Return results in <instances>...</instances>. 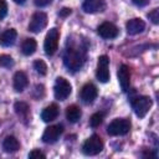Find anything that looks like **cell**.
Masks as SVG:
<instances>
[{"label": "cell", "mask_w": 159, "mask_h": 159, "mask_svg": "<svg viewBox=\"0 0 159 159\" xmlns=\"http://www.w3.org/2000/svg\"><path fill=\"white\" fill-rule=\"evenodd\" d=\"M83 62H84V57L82 55V52L78 50V48H75V47H70L65 51V55H63V63L65 66L72 71V72H76L78 71L82 66H83Z\"/></svg>", "instance_id": "cell-1"}, {"label": "cell", "mask_w": 159, "mask_h": 159, "mask_svg": "<svg viewBox=\"0 0 159 159\" xmlns=\"http://www.w3.org/2000/svg\"><path fill=\"white\" fill-rule=\"evenodd\" d=\"M129 129H130V122L129 119L125 118L113 119L107 127V132L109 135H124L129 132Z\"/></svg>", "instance_id": "cell-2"}, {"label": "cell", "mask_w": 159, "mask_h": 159, "mask_svg": "<svg viewBox=\"0 0 159 159\" xmlns=\"http://www.w3.org/2000/svg\"><path fill=\"white\" fill-rule=\"evenodd\" d=\"M102 150H103V142L97 134L91 135L82 145V152L86 155H96Z\"/></svg>", "instance_id": "cell-3"}, {"label": "cell", "mask_w": 159, "mask_h": 159, "mask_svg": "<svg viewBox=\"0 0 159 159\" xmlns=\"http://www.w3.org/2000/svg\"><path fill=\"white\" fill-rule=\"evenodd\" d=\"M150 106H152V99L147 96H139L132 99V108L134 109V113L139 118H143L148 113Z\"/></svg>", "instance_id": "cell-4"}, {"label": "cell", "mask_w": 159, "mask_h": 159, "mask_svg": "<svg viewBox=\"0 0 159 159\" xmlns=\"http://www.w3.org/2000/svg\"><path fill=\"white\" fill-rule=\"evenodd\" d=\"M58 39H60V34L57 29H50L46 37H45V42H43V48L46 55L51 56L56 52L57 46H58Z\"/></svg>", "instance_id": "cell-5"}, {"label": "cell", "mask_w": 159, "mask_h": 159, "mask_svg": "<svg viewBox=\"0 0 159 159\" xmlns=\"http://www.w3.org/2000/svg\"><path fill=\"white\" fill-rule=\"evenodd\" d=\"M71 89H72L71 88V84H70V82L66 78H63V77L56 78L55 87H53V93H55L56 99L65 101L71 94Z\"/></svg>", "instance_id": "cell-6"}, {"label": "cell", "mask_w": 159, "mask_h": 159, "mask_svg": "<svg viewBox=\"0 0 159 159\" xmlns=\"http://www.w3.org/2000/svg\"><path fill=\"white\" fill-rule=\"evenodd\" d=\"M109 58L106 55H102L98 57V63H97V72L96 76L99 82L106 83L109 80Z\"/></svg>", "instance_id": "cell-7"}, {"label": "cell", "mask_w": 159, "mask_h": 159, "mask_svg": "<svg viewBox=\"0 0 159 159\" xmlns=\"http://www.w3.org/2000/svg\"><path fill=\"white\" fill-rule=\"evenodd\" d=\"M47 25V15L42 11H37L32 15L30 24H29V31L31 32H40L41 30H43Z\"/></svg>", "instance_id": "cell-8"}, {"label": "cell", "mask_w": 159, "mask_h": 159, "mask_svg": "<svg viewBox=\"0 0 159 159\" xmlns=\"http://www.w3.org/2000/svg\"><path fill=\"white\" fill-rule=\"evenodd\" d=\"M62 132H63V127L61 124L50 125L45 129V132L42 134V142L46 143V144H52L60 138Z\"/></svg>", "instance_id": "cell-9"}, {"label": "cell", "mask_w": 159, "mask_h": 159, "mask_svg": "<svg viewBox=\"0 0 159 159\" xmlns=\"http://www.w3.org/2000/svg\"><path fill=\"white\" fill-rule=\"evenodd\" d=\"M98 34L103 39H114L118 36V27L112 22H103L97 29Z\"/></svg>", "instance_id": "cell-10"}, {"label": "cell", "mask_w": 159, "mask_h": 159, "mask_svg": "<svg viewBox=\"0 0 159 159\" xmlns=\"http://www.w3.org/2000/svg\"><path fill=\"white\" fill-rule=\"evenodd\" d=\"M118 82L123 92H128L130 87V73L127 65H122L118 68Z\"/></svg>", "instance_id": "cell-11"}, {"label": "cell", "mask_w": 159, "mask_h": 159, "mask_svg": "<svg viewBox=\"0 0 159 159\" xmlns=\"http://www.w3.org/2000/svg\"><path fill=\"white\" fill-rule=\"evenodd\" d=\"M97 88H96V86L94 84H92V83H86L83 87H82V89H81V93H80V97H81V99H82V102L83 103H92L96 98H97Z\"/></svg>", "instance_id": "cell-12"}, {"label": "cell", "mask_w": 159, "mask_h": 159, "mask_svg": "<svg viewBox=\"0 0 159 159\" xmlns=\"http://www.w3.org/2000/svg\"><path fill=\"white\" fill-rule=\"evenodd\" d=\"M82 7L88 14L101 12L106 9V2L104 0H84Z\"/></svg>", "instance_id": "cell-13"}, {"label": "cell", "mask_w": 159, "mask_h": 159, "mask_svg": "<svg viewBox=\"0 0 159 159\" xmlns=\"http://www.w3.org/2000/svg\"><path fill=\"white\" fill-rule=\"evenodd\" d=\"M125 29L129 35H137V34L143 32V30L145 29V22L142 19L134 17V19H130L125 24Z\"/></svg>", "instance_id": "cell-14"}, {"label": "cell", "mask_w": 159, "mask_h": 159, "mask_svg": "<svg viewBox=\"0 0 159 159\" xmlns=\"http://www.w3.org/2000/svg\"><path fill=\"white\" fill-rule=\"evenodd\" d=\"M16 30L15 29H7L5 30L1 35H0V45L4 46V47H7V46H11L15 43V40H16Z\"/></svg>", "instance_id": "cell-15"}, {"label": "cell", "mask_w": 159, "mask_h": 159, "mask_svg": "<svg viewBox=\"0 0 159 159\" xmlns=\"http://www.w3.org/2000/svg\"><path fill=\"white\" fill-rule=\"evenodd\" d=\"M27 76L22 71H17L14 76V89L16 92H22L27 86Z\"/></svg>", "instance_id": "cell-16"}, {"label": "cell", "mask_w": 159, "mask_h": 159, "mask_svg": "<svg viewBox=\"0 0 159 159\" xmlns=\"http://www.w3.org/2000/svg\"><path fill=\"white\" fill-rule=\"evenodd\" d=\"M57 116H58V107L55 103L47 106L41 113V118L43 122H52L57 118Z\"/></svg>", "instance_id": "cell-17"}, {"label": "cell", "mask_w": 159, "mask_h": 159, "mask_svg": "<svg viewBox=\"0 0 159 159\" xmlns=\"http://www.w3.org/2000/svg\"><path fill=\"white\" fill-rule=\"evenodd\" d=\"M2 148H4V150H5L6 153H15V152L19 150L20 143H19V140H17L15 137L9 135V137H6V138L4 139V142H2Z\"/></svg>", "instance_id": "cell-18"}, {"label": "cell", "mask_w": 159, "mask_h": 159, "mask_svg": "<svg viewBox=\"0 0 159 159\" xmlns=\"http://www.w3.org/2000/svg\"><path fill=\"white\" fill-rule=\"evenodd\" d=\"M81 116H82V112H81L80 107H77V106H75V104L67 107V109H66V118H67L68 122L76 123V122L80 120Z\"/></svg>", "instance_id": "cell-19"}, {"label": "cell", "mask_w": 159, "mask_h": 159, "mask_svg": "<svg viewBox=\"0 0 159 159\" xmlns=\"http://www.w3.org/2000/svg\"><path fill=\"white\" fill-rule=\"evenodd\" d=\"M36 47H37V43L34 39H26V40H24V42L21 45V51L24 55L30 56L36 51Z\"/></svg>", "instance_id": "cell-20"}, {"label": "cell", "mask_w": 159, "mask_h": 159, "mask_svg": "<svg viewBox=\"0 0 159 159\" xmlns=\"http://www.w3.org/2000/svg\"><path fill=\"white\" fill-rule=\"evenodd\" d=\"M29 106L25 103V102H16L15 103V112L20 116V117H22V118H27V116H29Z\"/></svg>", "instance_id": "cell-21"}, {"label": "cell", "mask_w": 159, "mask_h": 159, "mask_svg": "<svg viewBox=\"0 0 159 159\" xmlns=\"http://www.w3.org/2000/svg\"><path fill=\"white\" fill-rule=\"evenodd\" d=\"M34 68H35L36 72H37L39 75H41V76H45L46 72H47V66H46V63H45L42 60H36V61L34 62Z\"/></svg>", "instance_id": "cell-22"}, {"label": "cell", "mask_w": 159, "mask_h": 159, "mask_svg": "<svg viewBox=\"0 0 159 159\" xmlns=\"http://www.w3.org/2000/svg\"><path fill=\"white\" fill-rule=\"evenodd\" d=\"M103 117H104V113H103V112H97V113H94V114L91 117V119H89L91 127H98V125L103 122Z\"/></svg>", "instance_id": "cell-23"}, {"label": "cell", "mask_w": 159, "mask_h": 159, "mask_svg": "<svg viewBox=\"0 0 159 159\" xmlns=\"http://www.w3.org/2000/svg\"><path fill=\"white\" fill-rule=\"evenodd\" d=\"M0 66L5 68H10L14 66V60L9 55H1L0 56Z\"/></svg>", "instance_id": "cell-24"}, {"label": "cell", "mask_w": 159, "mask_h": 159, "mask_svg": "<svg viewBox=\"0 0 159 159\" xmlns=\"http://www.w3.org/2000/svg\"><path fill=\"white\" fill-rule=\"evenodd\" d=\"M29 158H31V159H45L46 155H45L42 152L35 149V150H32V152L29 153Z\"/></svg>", "instance_id": "cell-25"}, {"label": "cell", "mask_w": 159, "mask_h": 159, "mask_svg": "<svg viewBox=\"0 0 159 159\" xmlns=\"http://www.w3.org/2000/svg\"><path fill=\"white\" fill-rule=\"evenodd\" d=\"M7 14V5L5 0H0V20H2Z\"/></svg>", "instance_id": "cell-26"}, {"label": "cell", "mask_w": 159, "mask_h": 159, "mask_svg": "<svg viewBox=\"0 0 159 159\" xmlns=\"http://www.w3.org/2000/svg\"><path fill=\"white\" fill-rule=\"evenodd\" d=\"M148 17L152 20L153 24H158L159 22V10L158 9H154L152 12H149Z\"/></svg>", "instance_id": "cell-27"}, {"label": "cell", "mask_w": 159, "mask_h": 159, "mask_svg": "<svg viewBox=\"0 0 159 159\" xmlns=\"http://www.w3.org/2000/svg\"><path fill=\"white\" fill-rule=\"evenodd\" d=\"M52 0H35V5L39 6V7H43L46 5H48Z\"/></svg>", "instance_id": "cell-28"}, {"label": "cell", "mask_w": 159, "mask_h": 159, "mask_svg": "<svg viewBox=\"0 0 159 159\" xmlns=\"http://www.w3.org/2000/svg\"><path fill=\"white\" fill-rule=\"evenodd\" d=\"M133 2L138 6H144V5L148 4V0H133Z\"/></svg>", "instance_id": "cell-29"}, {"label": "cell", "mask_w": 159, "mask_h": 159, "mask_svg": "<svg viewBox=\"0 0 159 159\" xmlns=\"http://www.w3.org/2000/svg\"><path fill=\"white\" fill-rule=\"evenodd\" d=\"M68 14H71V9H67V7H65V9H62L60 11V15L61 16H67Z\"/></svg>", "instance_id": "cell-30"}, {"label": "cell", "mask_w": 159, "mask_h": 159, "mask_svg": "<svg viewBox=\"0 0 159 159\" xmlns=\"http://www.w3.org/2000/svg\"><path fill=\"white\" fill-rule=\"evenodd\" d=\"M25 1H26V0H14V2H16V4H20V5L25 4Z\"/></svg>", "instance_id": "cell-31"}]
</instances>
